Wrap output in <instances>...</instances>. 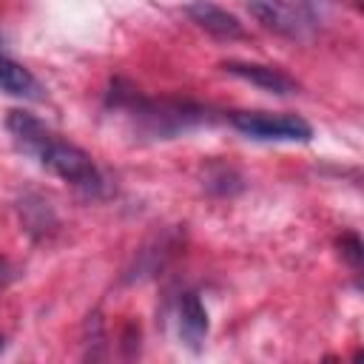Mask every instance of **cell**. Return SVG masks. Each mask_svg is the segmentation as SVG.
I'll return each instance as SVG.
<instances>
[{
  "label": "cell",
  "instance_id": "cell-6",
  "mask_svg": "<svg viewBox=\"0 0 364 364\" xmlns=\"http://www.w3.org/2000/svg\"><path fill=\"white\" fill-rule=\"evenodd\" d=\"M188 14H191V20L196 26H202L213 37H222V40H242L245 37L242 23L230 11H225L222 6H216L210 0H193L188 6Z\"/></svg>",
  "mask_w": 364,
  "mask_h": 364
},
{
  "label": "cell",
  "instance_id": "cell-5",
  "mask_svg": "<svg viewBox=\"0 0 364 364\" xmlns=\"http://www.w3.org/2000/svg\"><path fill=\"white\" fill-rule=\"evenodd\" d=\"M222 68H225L228 74H233V77H239V80H245V82L262 88V91H270V94H282V97H284V94H296V91H299L296 80H293L290 74H284L282 68H276V65L228 60V63H222Z\"/></svg>",
  "mask_w": 364,
  "mask_h": 364
},
{
  "label": "cell",
  "instance_id": "cell-7",
  "mask_svg": "<svg viewBox=\"0 0 364 364\" xmlns=\"http://www.w3.org/2000/svg\"><path fill=\"white\" fill-rule=\"evenodd\" d=\"M176 324H179V338L191 347L199 350L202 341L208 338V310L196 293H182L176 304Z\"/></svg>",
  "mask_w": 364,
  "mask_h": 364
},
{
  "label": "cell",
  "instance_id": "cell-4",
  "mask_svg": "<svg viewBox=\"0 0 364 364\" xmlns=\"http://www.w3.org/2000/svg\"><path fill=\"white\" fill-rule=\"evenodd\" d=\"M250 14L276 34L301 40L316 26V6L304 0H250Z\"/></svg>",
  "mask_w": 364,
  "mask_h": 364
},
{
  "label": "cell",
  "instance_id": "cell-8",
  "mask_svg": "<svg viewBox=\"0 0 364 364\" xmlns=\"http://www.w3.org/2000/svg\"><path fill=\"white\" fill-rule=\"evenodd\" d=\"M0 91H6L11 97H23V100H40L43 97V85L37 82V77L26 65L14 63L6 54H0Z\"/></svg>",
  "mask_w": 364,
  "mask_h": 364
},
{
  "label": "cell",
  "instance_id": "cell-3",
  "mask_svg": "<svg viewBox=\"0 0 364 364\" xmlns=\"http://www.w3.org/2000/svg\"><path fill=\"white\" fill-rule=\"evenodd\" d=\"M230 122L250 139L259 142H310L313 128L296 114H270V111H233Z\"/></svg>",
  "mask_w": 364,
  "mask_h": 364
},
{
  "label": "cell",
  "instance_id": "cell-2",
  "mask_svg": "<svg viewBox=\"0 0 364 364\" xmlns=\"http://www.w3.org/2000/svg\"><path fill=\"white\" fill-rule=\"evenodd\" d=\"M108 105L125 108L131 111V117L151 134V136H173L179 131H188L199 122H205V111L191 105V102H154V100H142L134 88L119 91V85H111L108 94Z\"/></svg>",
  "mask_w": 364,
  "mask_h": 364
},
{
  "label": "cell",
  "instance_id": "cell-10",
  "mask_svg": "<svg viewBox=\"0 0 364 364\" xmlns=\"http://www.w3.org/2000/svg\"><path fill=\"white\" fill-rule=\"evenodd\" d=\"M0 350H3V338H0Z\"/></svg>",
  "mask_w": 364,
  "mask_h": 364
},
{
  "label": "cell",
  "instance_id": "cell-1",
  "mask_svg": "<svg viewBox=\"0 0 364 364\" xmlns=\"http://www.w3.org/2000/svg\"><path fill=\"white\" fill-rule=\"evenodd\" d=\"M6 128L11 134V142L17 145L20 154L37 159L46 171L60 176L63 182L85 191V193H100L102 191V176L94 165V159L77 148L74 142L57 136L46 122H40L28 111H9Z\"/></svg>",
  "mask_w": 364,
  "mask_h": 364
},
{
  "label": "cell",
  "instance_id": "cell-9",
  "mask_svg": "<svg viewBox=\"0 0 364 364\" xmlns=\"http://www.w3.org/2000/svg\"><path fill=\"white\" fill-rule=\"evenodd\" d=\"M338 247H341V256L358 270V264H361V239L355 236V233H344L341 239H338Z\"/></svg>",
  "mask_w": 364,
  "mask_h": 364
}]
</instances>
